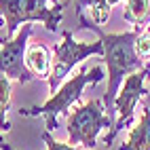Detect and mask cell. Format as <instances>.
Segmentation results:
<instances>
[{"instance_id": "52a82bcc", "label": "cell", "mask_w": 150, "mask_h": 150, "mask_svg": "<svg viewBox=\"0 0 150 150\" xmlns=\"http://www.w3.org/2000/svg\"><path fill=\"white\" fill-rule=\"evenodd\" d=\"M32 36V25L23 23L21 30L11 38H0V74H6L11 81H17L19 85H28L34 81L32 72L25 66V51H28V40Z\"/></svg>"}, {"instance_id": "ba28073f", "label": "cell", "mask_w": 150, "mask_h": 150, "mask_svg": "<svg viewBox=\"0 0 150 150\" xmlns=\"http://www.w3.org/2000/svg\"><path fill=\"white\" fill-rule=\"evenodd\" d=\"M118 150H150V106L146 104L142 116L129 131L127 142L118 146Z\"/></svg>"}, {"instance_id": "4fadbf2b", "label": "cell", "mask_w": 150, "mask_h": 150, "mask_svg": "<svg viewBox=\"0 0 150 150\" xmlns=\"http://www.w3.org/2000/svg\"><path fill=\"white\" fill-rule=\"evenodd\" d=\"M135 53L139 55L142 62H146V66L150 68V23L139 30L137 34V40H135Z\"/></svg>"}, {"instance_id": "2e32d148", "label": "cell", "mask_w": 150, "mask_h": 150, "mask_svg": "<svg viewBox=\"0 0 150 150\" xmlns=\"http://www.w3.org/2000/svg\"><path fill=\"white\" fill-rule=\"evenodd\" d=\"M70 2H78V0H66V2H64V4H70Z\"/></svg>"}, {"instance_id": "8992f818", "label": "cell", "mask_w": 150, "mask_h": 150, "mask_svg": "<svg viewBox=\"0 0 150 150\" xmlns=\"http://www.w3.org/2000/svg\"><path fill=\"white\" fill-rule=\"evenodd\" d=\"M150 76V68L144 66V68H139L135 70V72H131L127 78H125V83L121 85V89H118V93H116V99H114V110H116V123L112 129H108V133L104 135V144L110 148L114 142V137L123 131V129L127 127H131L133 123V112H135V106L137 102L142 99L148 91H146V78Z\"/></svg>"}, {"instance_id": "5b68a950", "label": "cell", "mask_w": 150, "mask_h": 150, "mask_svg": "<svg viewBox=\"0 0 150 150\" xmlns=\"http://www.w3.org/2000/svg\"><path fill=\"white\" fill-rule=\"evenodd\" d=\"M89 55H104V42H78L74 40V36L70 30L62 32V42H57L53 47V66H51V76H49V93H55L62 83L66 81V76L72 72V68L76 64H81L83 59Z\"/></svg>"}, {"instance_id": "7a4b0ae2", "label": "cell", "mask_w": 150, "mask_h": 150, "mask_svg": "<svg viewBox=\"0 0 150 150\" xmlns=\"http://www.w3.org/2000/svg\"><path fill=\"white\" fill-rule=\"evenodd\" d=\"M104 76H106V72H104L102 66H93V68L83 66L78 70V74L64 81L62 87L45 104L32 106V108H21L19 114L21 116H45L47 131H53V129H57V116L59 114H70V108L81 102V95L85 91V87L97 85Z\"/></svg>"}, {"instance_id": "8fae6325", "label": "cell", "mask_w": 150, "mask_h": 150, "mask_svg": "<svg viewBox=\"0 0 150 150\" xmlns=\"http://www.w3.org/2000/svg\"><path fill=\"white\" fill-rule=\"evenodd\" d=\"M148 15H150V0H127L125 2L123 17H125V21L133 23L135 28H142Z\"/></svg>"}, {"instance_id": "30bf717a", "label": "cell", "mask_w": 150, "mask_h": 150, "mask_svg": "<svg viewBox=\"0 0 150 150\" xmlns=\"http://www.w3.org/2000/svg\"><path fill=\"white\" fill-rule=\"evenodd\" d=\"M121 2V0H78L76 13H81L85 6H91V21L97 25H104L110 17V6Z\"/></svg>"}, {"instance_id": "277c9868", "label": "cell", "mask_w": 150, "mask_h": 150, "mask_svg": "<svg viewBox=\"0 0 150 150\" xmlns=\"http://www.w3.org/2000/svg\"><path fill=\"white\" fill-rule=\"evenodd\" d=\"M112 121L106 112L104 99H89L81 104L72 114H68V144L91 150L97 146V133L102 129H112Z\"/></svg>"}, {"instance_id": "5bb4252c", "label": "cell", "mask_w": 150, "mask_h": 150, "mask_svg": "<svg viewBox=\"0 0 150 150\" xmlns=\"http://www.w3.org/2000/svg\"><path fill=\"white\" fill-rule=\"evenodd\" d=\"M42 142L47 144V150H78L72 144H64V142H57V139L51 135V131H42Z\"/></svg>"}, {"instance_id": "3957f363", "label": "cell", "mask_w": 150, "mask_h": 150, "mask_svg": "<svg viewBox=\"0 0 150 150\" xmlns=\"http://www.w3.org/2000/svg\"><path fill=\"white\" fill-rule=\"evenodd\" d=\"M64 2L57 0H0V15L4 17L6 40L17 34L23 23L40 21L49 32H57L64 19Z\"/></svg>"}, {"instance_id": "9a60e30c", "label": "cell", "mask_w": 150, "mask_h": 150, "mask_svg": "<svg viewBox=\"0 0 150 150\" xmlns=\"http://www.w3.org/2000/svg\"><path fill=\"white\" fill-rule=\"evenodd\" d=\"M0 150H15L11 144H6V139H4V135H2V131H0Z\"/></svg>"}, {"instance_id": "ac0fdd59", "label": "cell", "mask_w": 150, "mask_h": 150, "mask_svg": "<svg viewBox=\"0 0 150 150\" xmlns=\"http://www.w3.org/2000/svg\"><path fill=\"white\" fill-rule=\"evenodd\" d=\"M148 106H150V99H148Z\"/></svg>"}, {"instance_id": "9c48e42d", "label": "cell", "mask_w": 150, "mask_h": 150, "mask_svg": "<svg viewBox=\"0 0 150 150\" xmlns=\"http://www.w3.org/2000/svg\"><path fill=\"white\" fill-rule=\"evenodd\" d=\"M25 66L32 72L34 78H45L49 81L51 76V66H53V55L49 53L45 45H34L32 49L25 51Z\"/></svg>"}, {"instance_id": "7c38bea8", "label": "cell", "mask_w": 150, "mask_h": 150, "mask_svg": "<svg viewBox=\"0 0 150 150\" xmlns=\"http://www.w3.org/2000/svg\"><path fill=\"white\" fill-rule=\"evenodd\" d=\"M11 108V78L0 74V131H8L11 123L6 121V112Z\"/></svg>"}, {"instance_id": "6da1fadb", "label": "cell", "mask_w": 150, "mask_h": 150, "mask_svg": "<svg viewBox=\"0 0 150 150\" xmlns=\"http://www.w3.org/2000/svg\"><path fill=\"white\" fill-rule=\"evenodd\" d=\"M78 15V28L81 30H91L97 34V38L104 42V62L108 66V89L104 93V106L106 112L110 116V121L116 123V110H114V99L116 93L121 89L123 78H127L131 72L144 68L146 64L139 59V55L135 53V40L142 28H135L133 32H121V34H112V32H104L97 23H93L91 19H87L81 13ZM114 127V125H112Z\"/></svg>"}, {"instance_id": "e0dca14e", "label": "cell", "mask_w": 150, "mask_h": 150, "mask_svg": "<svg viewBox=\"0 0 150 150\" xmlns=\"http://www.w3.org/2000/svg\"><path fill=\"white\" fill-rule=\"evenodd\" d=\"M148 81H150V76H148ZM148 93H150V91H148Z\"/></svg>"}]
</instances>
